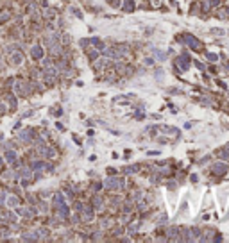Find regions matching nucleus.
<instances>
[{
	"instance_id": "1",
	"label": "nucleus",
	"mask_w": 229,
	"mask_h": 243,
	"mask_svg": "<svg viewBox=\"0 0 229 243\" xmlns=\"http://www.w3.org/2000/svg\"><path fill=\"white\" fill-rule=\"evenodd\" d=\"M124 184V179L122 181H115V179H107L106 181V188H109V190H117V188H120Z\"/></svg>"
},
{
	"instance_id": "2",
	"label": "nucleus",
	"mask_w": 229,
	"mask_h": 243,
	"mask_svg": "<svg viewBox=\"0 0 229 243\" xmlns=\"http://www.w3.org/2000/svg\"><path fill=\"white\" fill-rule=\"evenodd\" d=\"M185 39L190 43L192 47H195V50H200V48H202V45H200V41H199V39H195V38H192V36H185Z\"/></svg>"
},
{
	"instance_id": "3",
	"label": "nucleus",
	"mask_w": 229,
	"mask_h": 243,
	"mask_svg": "<svg viewBox=\"0 0 229 243\" xmlns=\"http://www.w3.org/2000/svg\"><path fill=\"white\" fill-rule=\"evenodd\" d=\"M213 172H215V173H218V175H222V173H225V172H227V165L218 163V165H215V166H213Z\"/></svg>"
},
{
	"instance_id": "4",
	"label": "nucleus",
	"mask_w": 229,
	"mask_h": 243,
	"mask_svg": "<svg viewBox=\"0 0 229 243\" xmlns=\"http://www.w3.org/2000/svg\"><path fill=\"white\" fill-rule=\"evenodd\" d=\"M31 54H32L34 59H41V57H43V50H41V47H32Z\"/></svg>"
},
{
	"instance_id": "5",
	"label": "nucleus",
	"mask_w": 229,
	"mask_h": 243,
	"mask_svg": "<svg viewBox=\"0 0 229 243\" xmlns=\"http://www.w3.org/2000/svg\"><path fill=\"white\" fill-rule=\"evenodd\" d=\"M188 56H181V59H177V63H181V70H188Z\"/></svg>"
},
{
	"instance_id": "6",
	"label": "nucleus",
	"mask_w": 229,
	"mask_h": 243,
	"mask_svg": "<svg viewBox=\"0 0 229 243\" xmlns=\"http://www.w3.org/2000/svg\"><path fill=\"white\" fill-rule=\"evenodd\" d=\"M11 61H13L14 64H20V63H24V56H21V54H14V56L11 57Z\"/></svg>"
},
{
	"instance_id": "7",
	"label": "nucleus",
	"mask_w": 229,
	"mask_h": 243,
	"mask_svg": "<svg viewBox=\"0 0 229 243\" xmlns=\"http://www.w3.org/2000/svg\"><path fill=\"white\" fill-rule=\"evenodd\" d=\"M82 213H84V220H89V218H91V214H93L91 207H82Z\"/></svg>"
},
{
	"instance_id": "8",
	"label": "nucleus",
	"mask_w": 229,
	"mask_h": 243,
	"mask_svg": "<svg viewBox=\"0 0 229 243\" xmlns=\"http://www.w3.org/2000/svg\"><path fill=\"white\" fill-rule=\"evenodd\" d=\"M29 132H31V130H24V132H20V140H21V141H29V140H31Z\"/></svg>"
},
{
	"instance_id": "9",
	"label": "nucleus",
	"mask_w": 229,
	"mask_h": 243,
	"mask_svg": "<svg viewBox=\"0 0 229 243\" xmlns=\"http://www.w3.org/2000/svg\"><path fill=\"white\" fill-rule=\"evenodd\" d=\"M6 159H7V161H9V163H13V161H14V159H16V154H14V152H13V150H9V152H7V154H6Z\"/></svg>"
},
{
	"instance_id": "10",
	"label": "nucleus",
	"mask_w": 229,
	"mask_h": 243,
	"mask_svg": "<svg viewBox=\"0 0 229 243\" xmlns=\"http://www.w3.org/2000/svg\"><path fill=\"white\" fill-rule=\"evenodd\" d=\"M7 204H9L11 207H16V206H18V198H16V197H9V198H7Z\"/></svg>"
},
{
	"instance_id": "11",
	"label": "nucleus",
	"mask_w": 229,
	"mask_h": 243,
	"mask_svg": "<svg viewBox=\"0 0 229 243\" xmlns=\"http://www.w3.org/2000/svg\"><path fill=\"white\" fill-rule=\"evenodd\" d=\"M124 9L125 11H132L134 7H132V0H124Z\"/></svg>"
},
{
	"instance_id": "12",
	"label": "nucleus",
	"mask_w": 229,
	"mask_h": 243,
	"mask_svg": "<svg viewBox=\"0 0 229 243\" xmlns=\"http://www.w3.org/2000/svg\"><path fill=\"white\" fill-rule=\"evenodd\" d=\"M106 56H109V57H118V50L109 48V50H106Z\"/></svg>"
},
{
	"instance_id": "13",
	"label": "nucleus",
	"mask_w": 229,
	"mask_h": 243,
	"mask_svg": "<svg viewBox=\"0 0 229 243\" xmlns=\"http://www.w3.org/2000/svg\"><path fill=\"white\" fill-rule=\"evenodd\" d=\"M20 175H24V179H29L31 177V170H27V168H24L20 172Z\"/></svg>"
},
{
	"instance_id": "14",
	"label": "nucleus",
	"mask_w": 229,
	"mask_h": 243,
	"mask_svg": "<svg viewBox=\"0 0 229 243\" xmlns=\"http://www.w3.org/2000/svg\"><path fill=\"white\" fill-rule=\"evenodd\" d=\"M91 202H95V207H102V198L100 197H95Z\"/></svg>"
},
{
	"instance_id": "15",
	"label": "nucleus",
	"mask_w": 229,
	"mask_h": 243,
	"mask_svg": "<svg viewBox=\"0 0 229 243\" xmlns=\"http://www.w3.org/2000/svg\"><path fill=\"white\" fill-rule=\"evenodd\" d=\"M163 73H165L163 70H156V79H157V81H161V79H163Z\"/></svg>"
},
{
	"instance_id": "16",
	"label": "nucleus",
	"mask_w": 229,
	"mask_h": 243,
	"mask_svg": "<svg viewBox=\"0 0 229 243\" xmlns=\"http://www.w3.org/2000/svg\"><path fill=\"white\" fill-rule=\"evenodd\" d=\"M211 32H213L215 36H222V34H224V31H222V29H211Z\"/></svg>"
},
{
	"instance_id": "17",
	"label": "nucleus",
	"mask_w": 229,
	"mask_h": 243,
	"mask_svg": "<svg viewBox=\"0 0 229 243\" xmlns=\"http://www.w3.org/2000/svg\"><path fill=\"white\" fill-rule=\"evenodd\" d=\"M134 170H136L134 166H127V168H124V173H132Z\"/></svg>"
},
{
	"instance_id": "18",
	"label": "nucleus",
	"mask_w": 229,
	"mask_h": 243,
	"mask_svg": "<svg viewBox=\"0 0 229 243\" xmlns=\"http://www.w3.org/2000/svg\"><path fill=\"white\" fill-rule=\"evenodd\" d=\"M7 18H9V16H7V14H0V24H2V21H6V20H7Z\"/></svg>"
},
{
	"instance_id": "19",
	"label": "nucleus",
	"mask_w": 229,
	"mask_h": 243,
	"mask_svg": "<svg viewBox=\"0 0 229 243\" xmlns=\"http://www.w3.org/2000/svg\"><path fill=\"white\" fill-rule=\"evenodd\" d=\"M208 59H210V61H217V56H215V54H208Z\"/></svg>"
},
{
	"instance_id": "20",
	"label": "nucleus",
	"mask_w": 229,
	"mask_h": 243,
	"mask_svg": "<svg viewBox=\"0 0 229 243\" xmlns=\"http://www.w3.org/2000/svg\"><path fill=\"white\" fill-rule=\"evenodd\" d=\"M152 2H154V4H156V6H154V7H159V4H161V0H152Z\"/></svg>"
},
{
	"instance_id": "21",
	"label": "nucleus",
	"mask_w": 229,
	"mask_h": 243,
	"mask_svg": "<svg viewBox=\"0 0 229 243\" xmlns=\"http://www.w3.org/2000/svg\"><path fill=\"white\" fill-rule=\"evenodd\" d=\"M227 13H229V7H227Z\"/></svg>"
}]
</instances>
